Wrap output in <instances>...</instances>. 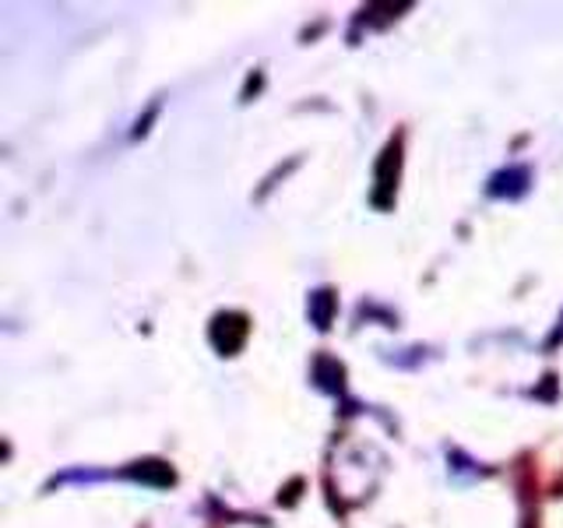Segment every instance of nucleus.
Returning a JSON list of instances; mask_svg holds the SVG:
<instances>
[{
	"label": "nucleus",
	"mask_w": 563,
	"mask_h": 528,
	"mask_svg": "<svg viewBox=\"0 0 563 528\" xmlns=\"http://www.w3.org/2000/svg\"><path fill=\"white\" fill-rule=\"evenodd\" d=\"M525 180H528V173L525 169H507L500 176H493V194H507V198H518V194H525Z\"/></svg>",
	"instance_id": "obj_1"
}]
</instances>
